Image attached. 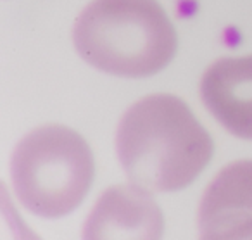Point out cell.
I'll return each instance as SVG.
<instances>
[{
    "label": "cell",
    "mask_w": 252,
    "mask_h": 240,
    "mask_svg": "<svg viewBox=\"0 0 252 240\" xmlns=\"http://www.w3.org/2000/svg\"><path fill=\"white\" fill-rule=\"evenodd\" d=\"M95 174L85 138L64 125L32 130L11 157V180L19 202L40 218L73 212L87 197Z\"/></svg>",
    "instance_id": "cell-3"
},
{
    "label": "cell",
    "mask_w": 252,
    "mask_h": 240,
    "mask_svg": "<svg viewBox=\"0 0 252 240\" xmlns=\"http://www.w3.org/2000/svg\"><path fill=\"white\" fill-rule=\"evenodd\" d=\"M116 150L131 183L149 192H176L206 170L214 143L182 99L156 94L125 112Z\"/></svg>",
    "instance_id": "cell-1"
},
{
    "label": "cell",
    "mask_w": 252,
    "mask_h": 240,
    "mask_svg": "<svg viewBox=\"0 0 252 240\" xmlns=\"http://www.w3.org/2000/svg\"><path fill=\"white\" fill-rule=\"evenodd\" d=\"M152 192L116 185L102 194L83 228L85 239H158L164 221Z\"/></svg>",
    "instance_id": "cell-5"
},
{
    "label": "cell",
    "mask_w": 252,
    "mask_h": 240,
    "mask_svg": "<svg viewBox=\"0 0 252 240\" xmlns=\"http://www.w3.org/2000/svg\"><path fill=\"white\" fill-rule=\"evenodd\" d=\"M200 97L231 135L252 140V56L211 64L200 81Z\"/></svg>",
    "instance_id": "cell-6"
},
{
    "label": "cell",
    "mask_w": 252,
    "mask_h": 240,
    "mask_svg": "<svg viewBox=\"0 0 252 240\" xmlns=\"http://www.w3.org/2000/svg\"><path fill=\"white\" fill-rule=\"evenodd\" d=\"M199 230L204 239H252V161L214 176L199 206Z\"/></svg>",
    "instance_id": "cell-4"
},
{
    "label": "cell",
    "mask_w": 252,
    "mask_h": 240,
    "mask_svg": "<svg viewBox=\"0 0 252 240\" xmlns=\"http://www.w3.org/2000/svg\"><path fill=\"white\" fill-rule=\"evenodd\" d=\"M73 42L85 63L121 78L159 73L178 49L158 0H92L74 23Z\"/></svg>",
    "instance_id": "cell-2"
}]
</instances>
